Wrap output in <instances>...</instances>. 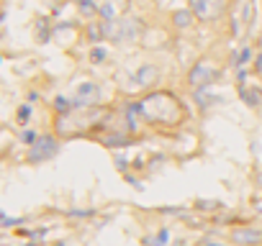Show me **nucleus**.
I'll use <instances>...</instances> for the list:
<instances>
[{
  "label": "nucleus",
  "mask_w": 262,
  "mask_h": 246,
  "mask_svg": "<svg viewBox=\"0 0 262 246\" xmlns=\"http://www.w3.org/2000/svg\"><path fill=\"white\" fill-rule=\"evenodd\" d=\"M254 62H257V64H254V69L262 75V54H257V59H254Z\"/></svg>",
  "instance_id": "f3484780"
},
{
  "label": "nucleus",
  "mask_w": 262,
  "mask_h": 246,
  "mask_svg": "<svg viewBox=\"0 0 262 246\" xmlns=\"http://www.w3.org/2000/svg\"><path fill=\"white\" fill-rule=\"evenodd\" d=\"M239 97H242L249 108H259V105H262V90H259V87L242 85V87H239Z\"/></svg>",
  "instance_id": "0eeeda50"
},
{
  "label": "nucleus",
  "mask_w": 262,
  "mask_h": 246,
  "mask_svg": "<svg viewBox=\"0 0 262 246\" xmlns=\"http://www.w3.org/2000/svg\"><path fill=\"white\" fill-rule=\"evenodd\" d=\"M149 243H157V246H165V243H167V231H160V233L155 236V241H149Z\"/></svg>",
  "instance_id": "dca6fc26"
},
{
  "label": "nucleus",
  "mask_w": 262,
  "mask_h": 246,
  "mask_svg": "<svg viewBox=\"0 0 262 246\" xmlns=\"http://www.w3.org/2000/svg\"><path fill=\"white\" fill-rule=\"evenodd\" d=\"M211 246H221V243H211Z\"/></svg>",
  "instance_id": "6ab92c4d"
},
{
  "label": "nucleus",
  "mask_w": 262,
  "mask_h": 246,
  "mask_svg": "<svg viewBox=\"0 0 262 246\" xmlns=\"http://www.w3.org/2000/svg\"><path fill=\"white\" fill-rule=\"evenodd\" d=\"M190 11L195 13V18H213L211 16V3H208V0H193V6H190Z\"/></svg>",
  "instance_id": "9d476101"
},
{
  "label": "nucleus",
  "mask_w": 262,
  "mask_h": 246,
  "mask_svg": "<svg viewBox=\"0 0 262 246\" xmlns=\"http://www.w3.org/2000/svg\"><path fill=\"white\" fill-rule=\"evenodd\" d=\"M219 77H221V69H219L213 62L201 59V62H195L193 69L188 72V85L195 87V90H198V87H211Z\"/></svg>",
  "instance_id": "f03ea898"
},
{
  "label": "nucleus",
  "mask_w": 262,
  "mask_h": 246,
  "mask_svg": "<svg viewBox=\"0 0 262 246\" xmlns=\"http://www.w3.org/2000/svg\"><path fill=\"white\" fill-rule=\"evenodd\" d=\"M195 103H198L201 108H211V105H216V103H224V97L211 95L208 87H198V90H195Z\"/></svg>",
  "instance_id": "6e6552de"
},
{
  "label": "nucleus",
  "mask_w": 262,
  "mask_h": 246,
  "mask_svg": "<svg viewBox=\"0 0 262 246\" xmlns=\"http://www.w3.org/2000/svg\"><path fill=\"white\" fill-rule=\"evenodd\" d=\"M193 21H195V13H193L190 8H185V11H175V13H172V23H175L178 29H190Z\"/></svg>",
  "instance_id": "1a4fd4ad"
},
{
  "label": "nucleus",
  "mask_w": 262,
  "mask_h": 246,
  "mask_svg": "<svg viewBox=\"0 0 262 246\" xmlns=\"http://www.w3.org/2000/svg\"><path fill=\"white\" fill-rule=\"evenodd\" d=\"M231 241L236 246H259L262 243V231L252 226H239L231 231Z\"/></svg>",
  "instance_id": "39448f33"
},
{
  "label": "nucleus",
  "mask_w": 262,
  "mask_h": 246,
  "mask_svg": "<svg viewBox=\"0 0 262 246\" xmlns=\"http://www.w3.org/2000/svg\"><path fill=\"white\" fill-rule=\"evenodd\" d=\"M105 36H111L113 41H137L142 34V23L137 18H113L105 21Z\"/></svg>",
  "instance_id": "f257e3e1"
},
{
  "label": "nucleus",
  "mask_w": 262,
  "mask_h": 246,
  "mask_svg": "<svg viewBox=\"0 0 262 246\" xmlns=\"http://www.w3.org/2000/svg\"><path fill=\"white\" fill-rule=\"evenodd\" d=\"M54 108H57L59 113H70V108H72V105H70L64 97H57V100H54Z\"/></svg>",
  "instance_id": "2eb2a0df"
},
{
  "label": "nucleus",
  "mask_w": 262,
  "mask_h": 246,
  "mask_svg": "<svg viewBox=\"0 0 262 246\" xmlns=\"http://www.w3.org/2000/svg\"><path fill=\"white\" fill-rule=\"evenodd\" d=\"M242 23H244V29H252V23H254V0H247V3H244V8H242Z\"/></svg>",
  "instance_id": "9b49d317"
},
{
  "label": "nucleus",
  "mask_w": 262,
  "mask_h": 246,
  "mask_svg": "<svg viewBox=\"0 0 262 246\" xmlns=\"http://www.w3.org/2000/svg\"><path fill=\"white\" fill-rule=\"evenodd\" d=\"M249 59H252V49L244 46V49H239V52L234 54V67H242V64H247Z\"/></svg>",
  "instance_id": "f8f14e48"
},
{
  "label": "nucleus",
  "mask_w": 262,
  "mask_h": 246,
  "mask_svg": "<svg viewBox=\"0 0 262 246\" xmlns=\"http://www.w3.org/2000/svg\"><path fill=\"white\" fill-rule=\"evenodd\" d=\"M90 59H93L95 64H100V62L105 59V49H100V46H95V49L90 52Z\"/></svg>",
  "instance_id": "4468645a"
},
{
  "label": "nucleus",
  "mask_w": 262,
  "mask_h": 246,
  "mask_svg": "<svg viewBox=\"0 0 262 246\" xmlns=\"http://www.w3.org/2000/svg\"><path fill=\"white\" fill-rule=\"evenodd\" d=\"M131 82H134L137 87H152L155 82H160V67H155V64H142V67L134 72Z\"/></svg>",
  "instance_id": "423d86ee"
},
{
  "label": "nucleus",
  "mask_w": 262,
  "mask_h": 246,
  "mask_svg": "<svg viewBox=\"0 0 262 246\" xmlns=\"http://www.w3.org/2000/svg\"><path fill=\"white\" fill-rule=\"evenodd\" d=\"M100 95H103V87H100L98 82H93V80L80 82L77 90H75V105H80V108H90V105H95V103L100 100Z\"/></svg>",
  "instance_id": "20e7f679"
},
{
  "label": "nucleus",
  "mask_w": 262,
  "mask_h": 246,
  "mask_svg": "<svg viewBox=\"0 0 262 246\" xmlns=\"http://www.w3.org/2000/svg\"><path fill=\"white\" fill-rule=\"evenodd\" d=\"M224 203H219V200H198L195 203V208L198 210H203V213H211V210H219Z\"/></svg>",
  "instance_id": "ddd939ff"
},
{
  "label": "nucleus",
  "mask_w": 262,
  "mask_h": 246,
  "mask_svg": "<svg viewBox=\"0 0 262 246\" xmlns=\"http://www.w3.org/2000/svg\"><path fill=\"white\" fill-rule=\"evenodd\" d=\"M29 113H31V110L24 105V108H21V113H18V115H21V120H26V118H29Z\"/></svg>",
  "instance_id": "a211bd4d"
},
{
  "label": "nucleus",
  "mask_w": 262,
  "mask_h": 246,
  "mask_svg": "<svg viewBox=\"0 0 262 246\" xmlns=\"http://www.w3.org/2000/svg\"><path fill=\"white\" fill-rule=\"evenodd\" d=\"M57 152H59V141H57L54 136H39V139L29 146V162H31V164L49 162Z\"/></svg>",
  "instance_id": "7ed1b4c3"
}]
</instances>
